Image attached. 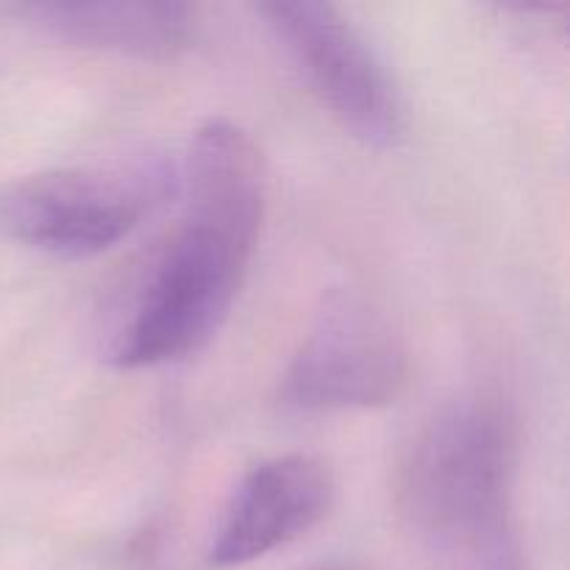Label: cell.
I'll return each mask as SVG.
<instances>
[{
	"label": "cell",
	"mask_w": 570,
	"mask_h": 570,
	"mask_svg": "<svg viewBox=\"0 0 570 570\" xmlns=\"http://www.w3.org/2000/svg\"><path fill=\"white\" fill-rule=\"evenodd\" d=\"M265 212V161L226 117L195 131L184 167V212L117 323L106 360L156 367L204 348L232 312Z\"/></svg>",
	"instance_id": "obj_1"
},
{
	"label": "cell",
	"mask_w": 570,
	"mask_h": 570,
	"mask_svg": "<svg viewBox=\"0 0 570 570\" xmlns=\"http://www.w3.org/2000/svg\"><path fill=\"white\" fill-rule=\"evenodd\" d=\"M22 17L56 39L78 48L134 59H173L193 37V9L156 0H98V3H31Z\"/></svg>",
	"instance_id": "obj_7"
},
{
	"label": "cell",
	"mask_w": 570,
	"mask_h": 570,
	"mask_svg": "<svg viewBox=\"0 0 570 570\" xmlns=\"http://www.w3.org/2000/svg\"><path fill=\"white\" fill-rule=\"evenodd\" d=\"M515 432L495 395H465L415 432L395 504L426 570H523L512 529Z\"/></svg>",
	"instance_id": "obj_2"
},
{
	"label": "cell",
	"mask_w": 570,
	"mask_h": 570,
	"mask_svg": "<svg viewBox=\"0 0 570 570\" xmlns=\"http://www.w3.org/2000/svg\"><path fill=\"white\" fill-rule=\"evenodd\" d=\"M404 382L406 351L393 323L362 295L334 289L289 360L278 399L301 412L373 410Z\"/></svg>",
	"instance_id": "obj_5"
},
{
	"label": "cell",
	"mask_w": 570,
	"mask_h": 570,
	"mask_svg": "<svg viewBox=\"0 0 570 570\" xmlns=\"http://www.w3.org/2000/svg\"><path fill=\"white\" fill-rule=\"evenodd\" d=\"M306 570H367V568L356 566V562H323V566L306 568Z\"/></svg>",
	"instance_id": "obj_8"
},
{
	"label": "cell",
	"mask_w": 570,
	"mask_h": 570,
	"mask_svg": "<svg viewBox=\"0 0 570 570\" xmlns=\"http://www.w3.org/2000/svg\"><path fill=\"white\" fill-rule=\"evenodd\" d=\"M334 490L332 468L317 456L284 454L259 462L223 507L206 562L217 570L239 568L293 543L328 515Z\"/></svg>",
	"instance_id": "obj_6"
},
{
	"label": "cell",
	"mask_w": 570,
	"mask_h": 570,
	"mask_svg": "<svg viewBox=\"0 0 570 570\" xmlns=\"http://www.w3.org/2000/svg\"><path fill=\"white\" fill-rule=\"evenodd\" d=\"M278 42L328 115L367 148H393L404 134V111L387 70L343 11L317 0L262 3Z\"/></svg>",
	"instance_id": "obj_4"
},
{
	"label": "cell",
	"mask_w": 570,
	"mask_h": 570,
	"mask_svg": "<svg viewBox=\"0 0 570 570\" xmlns=\"http://www.w3.org/2000/svg\"><path fill=\"white\" fill-rule=\"evenodd\" d=\"M173 189L159 161L53 167L0 187V237L61 259L115 248Z\"/></svg>",
	"instance_id": "obj_3"
}]
</instances>
